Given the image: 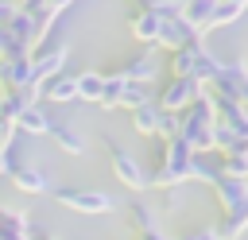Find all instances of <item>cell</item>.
<instances>
[{
	"instance_id": "6da1fadb",
	"label": "cell",
	"mask_w": 248,
	"mask_h": 240,
	"mask_svg": "<svg viewBox=\"0 0 248 240\" xmlns=\"http://www.w3.org/2000/svg\"><path fill=\"white\" fill-rule=\"evenodd\" d=\"M182 116V128H178V139L194 151V155H205V151H213V124H217V97L205 89L186 112H178Z\"/></svg>"
},
{
	"instance_id": "7a4b0ae2",
	"label": "cell",
	"mask_w": 248,
	"mask_h": 240,
	"mask_svg": "<svg viewBox=\"0 0 248 240\" xmlns=\"http://www.w3.org/2000/svg\"><path fill=\"white\" fill-rule=\"evenodd\" d=\"M190 147L174 135V139H163L159 147V163L151 170V190H178L190 182Z\"/></svg>"
},
{
	"instance_id": "3957f363",
	"label": "cell",
	"mask_w": 248,
	"mask_h": 240,
	"mask_svg": "<svg viewBox=\"0 0 248 240\" xmlns=\"http://www.w3.org/2000/svg\"><path fill=\"white\" fill-rule=\"evenodd\" d=\"M66 58H70V39L66 35H43L35 43V50H31V89L27 93L39 97L43 81L66 70Z\"/></svg>"
},
{
	"instance_id": "277c9868",
	"label": "cell",
	"mask_w": 248,
	"mask_h": 240,
	"mask_svg": "<svg viewBox=\"0 0 248 240\" xmlns=\"http://www.w3.org/2000/svg\"><path fill=\"white\" fill-rule=\"evenodd\" d=\"M217 70H221V58L205 43H190V46H182V50L170 54V77H194L202 89L213 85Z\"/></svg>"
},
{
	"instance_id": "5b68a950",
	"label": "cell",
	"mask_w": 248,
	"mask_h": 240,
	"mask_svg": "<svg viewBox=\"0 0 248 240\" xmlns=\"http://www.w3.org/2000/svg\"><path fill=\"white\" fill-rule=\"evenodd\" d=\"M62 209L70 213H81V217H101V213H112L116 209V197L105 194V190H78V186H54L50 194Z\"/></svg>"
},
{
	"instance_id": "8992f818",
	"label": "cell",
	"mask_w": 248,
	"mask_h": 240,
	"mask_svg": "<svg viewBox=\"0 0 248 240\" xmlns=\"http://www.w3.org/2000/svg\"><path fill=\"white\" fill-rule=\"evenodd\" d=\"M108 166H112V174H116V182H120V186H128V190H136V194L151 190V170H143V166H140V159H136L132 151H124V147L108 143Z\"/></svg>"
},
{
	"instance_id": "52a82bcc",
	"label": "cell",
	"mask_w": 248,
	"mask_h": 240,
	"mask_svg": "<svg viewBox=\"0 0 248 240\" xmlns=\"http://www.w3.org/2000/svg\"><path fill=\"white\" fill-rule=\"evenodd\" d=\"M202 93H205V89H202L194 77H170V81H167V89L155 97V105H159L163 112H186Z\"/></svg>"
},
{
	"instance_id": "ba28073f",
	"label": "cell",
	"mask_w": 248,
	"mask_h": 240,
	"mask_svg": "<svg viewBox=\"0 0 248 240\" xmlns=\"http://www.w3.org/2000/svg\"><path fill=\"white\" fill-rule=\"evenodd\" d=\"M159 70H163V66H159L155 46H143V50H140L136 58H128L116 74H120L124 81H132V85H147V81H155V77H159Z\"/></svg>"
},
{
	"instance_id": "9c48e42d",
	"label": "cell",
	"mask_w": 248,
	"mask_h": 240,
	"mask_svg": "<svg viewBox=\"0 0 248 240\" xmlns=\"http://www.w3.org/2000/svg\"><path fill=\"white\" fill-rule=\"evenodd\" d=\"M8 178H12V186H16L19 194H31V197L54 194V182H50V174H46V170H39L35 163H23V166H16Z\"/></svg>"
},
{
	"instance_id": "30bf717a",
	"label": "cell",
	"mask_w": 248,
	"mask_h": 240,
	"mask_svg": "<svg viewBox=\"0 0 248 240\" xmlns=\"http://www.w3.org/2000/svg\"><path fill=\"white\" fill-rule=\"evenodd\" d=\"M39 97H43V101H50V105H74V101H78V74L62 70V74L46 77V81H43V89H39Z\"/></svg>"
},
{
	"instance_id": "8fae6325",
	"label": "cell",
	"mask_w": 248,
	"mask_h": 240,
	"mask_svg": "<svg viewBox=\"0 0 248 240\" xmlns=\"http://www.w3.org/2000/svg\"><path fill=\"white\" fill-rule=\"evenodd\" d=\"M190 43H202V35L186 23V19H170V23H163V31H159V50H182V46H190Z\"/></svg>"
},
{
	"instance_id": "7c38bea8",
	"label": "cell",
	"mask_w": 248,
	"mask_h": 240,
	"mask_svg": "<svg viewBox=\"0 0 248 240\" xmlns=\"http://www.w3.org/2000/svg\"><path fill=\"white\" fill-rule=\"evenodd\" d=\"M128 31H132V39H140L143 46H155V43H159V31H163V19H159L155 12H147V8H140V12L128 15ZM155 50H159V46H155Z\"/></svg>"
},
{
	"instance_id": "4fadbf2b",
	"label": "cell",
	"mask_w": 248,
	"mask_h": 240,
	"mask_svg": "<svg viewBox=\"0 0 248 240\" xmlns=\"http://www.w3.org/2000/svg\"><path fill=\"white\" fill-rule=\"evenodd\" d=\"M50 128H54V116L35 101V105H27L23 112H19V120H16V135H50Z\"/></svg>"
},
{
	"instance_id": "5bb4252c",
	"label": "cell",
	"mask_w": 248,
	"mask_h": 240,
	"mask_svg": "<svg viewBox=\"0 0 248 240\" xmlns=\"http://www.w3.org/2000/svg\"><path fill=\"white\" fill-rule=\"evenodd\" d=\"M209 190L217 194V205H221L225 213L248 201V182H244V178H229V174H221V178H217Z\"/></svg>"
},
{
	"instance_id": "9a60e30c",
	"label": "cell",
	"mask_w": 248,
	"mask_h": 240,
	"mask_svg": "<svg viewBox=\"0 0 248 240\" xmlns=\"http://www.w3.org/2000/svg\"><path fill=\"white\" fill-rule=\"evenodd\" d=\"M0 89H31V58H4L0 62Z\"/></svg>"
},
{
	"instance_id": "2e32d148",
	"label": "cell",
	"mask_w": 248,
	"mask_h": 240,
	"mask_svg": "<svg viewBox=\"0 0 248 240\" xmlns=\"http://www.w3.org/2000/svg\"><path fill=\"white\" fill-rule=\"evenodd\" d=\"M221 174H225V170H221V155H217V151L190 155V182H205V186H213Z\"/></svg>"
},
{
	"instance_id": "e0dca14e",
	"label": "cell",
	"mask_w": 248,
	"mask_h": 240,
	"mask_svg": "<svg viewBox=\"0 0 248 240\" xmlns=\"http://www.w3.org/2000/svg\"><path fill=\"white\" fill-rule=\"evenodd\" d=\"M50 139H54V147H58L62 155H85V135H81L74 124H58V120H54Z\"/></svg>"
},
{
	"instance_id": "ac0fdd59",
	"label": "cell",
	"mask_w": 248,
	"mask_h": 240,
	"mask_svg": "<svg viewBox=\"0 0 248 240\" xmlns=\"http://www.w3.org/2000/svg\"><path fill=\"white\" fill-rule=\"evenodd\" d=\"M217 4H221V0H186V15H182V19H186L202 39H205V35H209V19H213Z\"/></svg>"
},
{
	"instance_id": "d6986e66",
	"label": "cell",
	"mask_w": 248,
	"mask_h": 240,
	"mask_svg": "<svg viewBox=\"0 0 248 240\" xmlns=\"http://www.w3.org/2000/svg\"><path fill=\"white\" fill-rule=\"evenodd\" d=\"M35 101H39V97H31L27 89H8V93L0 97V120L16 128V120H19V112H23L27 105H35Z\"/></svg>"
},
{
	"instance_id": "ffe728a7",
	"label": "cell",
	"mask_w": 248,
	"mask_h": 240,
	"mask_svg": "<svg viewBox=\"0 0 248 240\" xmlns=\"http://www.w3.org/2000/svg\"><path fill=\"white\" fill-rule=\"evenodd\" d=\"M16 8H19L23 15H31V19L43 27V35H50L54 23H58V12L50 8V0H16Z\"/></svg>"
},
{
	"instance_id": "44dd1931",
	"label": "cell",
	"mask_w": 248,
	"mask_h": 240,
	"mask_svg": "<svg viewBox=\"0 0 248 240\" xmlns=\"http://www.w3.org/2000/svg\"><path fill=\"white\" fill-rule=\"evenodd\" d=\"M159 120H163V108H159L155 101H147V105H140V108L132 112L136 135H155V139H159Z\"/></svg>"
},
{
	"instance_id": "7402d4cb",
	"label": "cell",
	"mask_w": 248,
	"mask_h": 240,
	"mask_svg": "<svg viewBox=\"0 0 248 240\" xmlns=\"http://www.w3.org/2000/svg\"><path fill=\"white\" fill-rule=\"evenodd\" d=\"M105 89V74L101 70H78V101L81 105H97Z\"/></svg>"
},
{
	"instance_id": "603a6c76",
	"label": "cell",
	"mask_w": 248,
	"mask_h": 240,
	"mask_svg": "<svg viewBox=\"0 0 248 240\" xmlns=\"http://www.w3.org/2000/svg\"><path fill=\"white\" fill-rule=\"evenodd\" d=\"M217 232H221V240H240V236L248 232V201L236 205V209H229V213L221 217Z\"/></svg>"
},
{
	"instance_id": "cb8c5ba5",
	"label": "cell",
	"mask_w": 248,
	"mask_h": 240,
	"mask_svg": "<svg viewBox=\"0 0 248 240\" xmlns=\"http://www.w3.org/2000/svg\"><path fill=\"white\" fill-rule=\"evenodd\" d=\"M244 12H248L244 4H236V0H221V4H217V12H213V19H209V31L240 23V19H244Z\"/></svg>"
},
{
	"instance_id": "d4e9b609",
	"label": "cell",
	"mask_w": 248,
	"mask_h": 240,
	"mask_svg": "<svg viewBox=\"0 0 248 240\" xmlns=\"http://www.w3.org/2000/svg\"><path fill=\"white\" fill-rule=\"evenodd\" d=\"M124 85H128V81H124L116 70H108V74H105V89H101V101H97V105H101V108H120V93H124Z\"/></svg>"
},
{
	"instance_id": "484cf974",
	"label": "cell",
	"mask_w": 248,
	"mask_h": 240,
	"mask_svg": "<svg viewBox=\"0 0 248 240\" xmlns=\"http://www.w3.org/2000/svg\"><path fill=\"white\" fill-rule=\"evenodd\" d=\"M143 8H147V12H155L163 23H170V19H182V15H186V0H147Z\"/></svg>"
},
{
	"instance_id": "4316f807",
	"label": "cell",
	"mask_w": 248,
	"mask_h": 240,
	"mask_svg": "<svg viewBox=\"0 0 248 240\" xmlns=\"http://www.w3.org/2000/svg\"><path fill=\"white\" fill-rule=\"evenodd\" d=\"M147 101H151V97H147V89H143V85H132V81H128V85H124V93H120V108H128V112H136V108H140V105H147Z\"/></svg>"
},
{
	"instance_id": "83f0119b",
	"label": "cell",
	"mask_w": 248,
	"mask_h": 240,
	"mask_svg": "<svg viewBox=\"0 0 248 240\" xmlns=\"http://www.w3.org/2000/svg\"><path fill=\"white\" fill-rule=\"evenodd\" d=\"M221 170L229 178H244L248 182V155H221Z\"/></svg>"
},
{
	"instance_id": "f1b7e54d",
	"label": "cell",
	"mask_w": 248,
	"mask_h": 240,
	"mask_svg": "<svg viewBox=\"0 0 248 240\" xmlns=\"http://www.w3.org/2000/svg\"><path fill=\"white\" fill-rule=\"evenodd\" d=\"M178 128H182V116H178V112H163V120H159V139H174Z\"/></svg>"
},
{
	"instance_id": "f546056e",
	"label": "cell",
	"mask_w": 248,
	"mask_h": 240,
	"mask_svg": "<svg viewBox=\"0 0 248 240\" xmlns=\"http://www.w3.org/2000/svg\"><path fill=\"white\" fill-rule=\"evenodd\" d=\"M178 240H221V232H217V225H213V228H194V232H186V236H178Z\"/></svg>"
},
{
	"instance_id": "4dcf8cb0",
	"label": "cell",
	"mask_w": 248,
	"mask_h": 240,
	"mask_svg": "<svg viewBox=\"0 0 248 240\" xmlns=\"http://www.w3.org/2000/svg\"><path fill=\"white\" fill-rule=\"evenodd\" d=\"M12 15H16V0H0V27H8Z\"/></svg>"
},
{
	"instance_id": "1f68e13d",
	"label": "cell",
	"mask_w": 248,
	"mask_h": 240,
	"mask_svg": "<svg viewBox=\"0 0 248 240\" xmlns=\"http://www.w3.org/2000/svg\"><path fill=\"white\" fill-rule=\"evenodd\" d=\"M140 240H170V236L163 232V225H151V228H143V232H140Z\"/></svg>"
},
{
	"instance_id": "d6a6232c",
	"label": "cell",
	"mask_w": 248,
	"mask_h": 240,
	"mask_svg": "<svg viewBox=\"0 0 248 240\" xmlns=\"http://www.w3.org/2000/svg\"><path fill=\"white\" fill-rule=\"evenodd\" d=\"M74 4H78V0H50V8H54V12H58V15H62V12H66V8H74Z\"/></svg>"
},
{
	"instance_id": "836d02e7",
	"label": "cell",
	"mask_w": 248,
	"mask_h": 240,
	"mask_svg": "<svg viewBox=\"0 0 248 240\" xmlns=\"http://www.w3.org/2000/svg\"><path fill=\"white\" fill-rule=\"evenodd\" d=\"M4 58H8V31L0 27V62H4Z\"/></svg>"
},
{
	"instance_id": "e575fe53",
	"label": "cell",
	"mask_w": 248,
	"mask_h": 240,
	"mask_svg": "<svg viewBox=\"0 0 248 240\" xmlns=\"http://www.w3.org/2000/svg\"><path fill=\"white\" fill-rule=\"evenodd\" d=\"M236 4H244V8H248V0H236Z\"/></svg>"
}]
</instances>
